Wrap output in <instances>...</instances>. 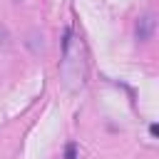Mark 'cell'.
Returning a JSON list of instances; mask_svg holds the SVG:
<instances>
[{"label": "cell", "mask_w": 159, "mask_h": 159, "mask_svg": "<svg viewBox=\"0 0 159 159\" xmlns=\"http://www.w3.org/2000/svg\"><path fill=\"white\" fill-rule=\"evenodd\" d=\"M65 159H77V144H67L65 147Z\"/></svg>", "instance_id": "obj_4"}, {"label": "cell", "mask_w": 159, "mask_h": 159, "mask_svg": "<svg viewBox=\"0 0 159 159\" xmlns=\"http://www.w3.org/2000/svg\"><path fill=\"white\" fill-rule=\"evenodd\" d=\"M10 47V32L0 25V50H7Z\"/></svg>", "instance_id": "obj_3"}, {"label": "cell", "mask_w": 159, "mask_h": 159, "mask_svg": "<svg viewBox=\"0 0 159 159\" xmlns=\"http://www.w3.org/2000/svg\"><path fill=\"white\" fill-rule=\"evenodd\" d=\"M149 134H152V137H157V134H159V127H157V124H152V127H149Z\"/></svg>", "instance_id": "obj_5"}, {"label": "cell", "mask_w": 159, "mask_h": 159, "mask_svg": "<svg viewBox=\"0 0 159 159\" xmlns=\"http://www.w3.org/2000/svg\"><path fill=\"white\" fill-rule=\"evenodd\" d=\"M87 50L80 35H75L72 30L65 32L62 40V60H60V75H62V84L70 92H80L87 84Z\"/></svg>", "instance_id": "obj_1"}, {"label": "cell", "mask_w": 159, "mask_h": 159, "mask_svg": "<svg viewBox=\"0 0 159 159\" xmlns=\"http://www.w3.org/2000/svg\"><path fill=\"white\" fill-rule=\"evenodd\" d=\"M154 27H157V17H154L152 12L142 15V17L137 20V40H139V42H147V40H152V35H154Z\"/></svg>", "instance_id": "obj_2"}]
</instances>
